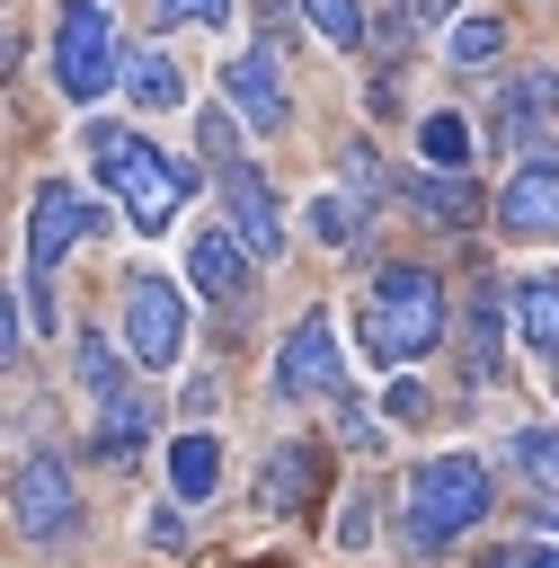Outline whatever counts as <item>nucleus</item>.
<instances>
[{
  "mask_svg": "<svg viewBox=\"0 0 559 568\" xmlns=\"http://www.w3.org/2000/svg\"><path fill=\"white\" fill-rule=\"evenodd\" d=\"M479 515H488V462H470V453H435V462L408 470V541H417V550L461 541Z\"/></svg>",
  "mask_w": 559,
  "mask_h": 568,
  "instance_id": "obj_2",
  "label": "nucleus"
},
{
  "mask_svg": "<svg viewBox=\"0 0 559 568\" xmlns=\"http://www.w3.org/2000/svg\"><path fill=\"white\" fill-rule=\"evenodd\" d=\"M515 470L524 479H541V488H559V426H515Z\"/></svg>",
  "mask_w": 559,
  "mask_h": 568,
  "instance_id": "obj_21",
  "label": "nucleus"
},
{
  "mask_svg": "<svg viewBox=\"0 0 559 568\" xmlns=\"http://www.w3.org/2000/svg\"><path fill=\"white\" fill-rule=\"evenodd\" d=\"M497 231H515V240L559 231V160H524V169L497 186Z\"/></svg>",
  "mask_w": 559,
  "mask_h": 568,
  "instance_id": "obj_13",
  "label": "nucleus"
},
{
  "mask_svg": "<svg viewBox=\"0 0 559 568\" xmlns=\"http://www.w3.org/2000/svg\"><path fill=\"white\" fill-rule=\"evenodd\" d=\"M169 488H177V506H204V497L222 488V444H213L204 426L169 435Z\"/></svg>",
  "mask_w": 559,
  "mask_h": 568,
  "instance_id": "obj_17",
  "label": "nucleus"
},
{
  "mask_svg": "<svg viewBox=\"0 0 559 568\" xmlns=\"http://www.w3.org/2000/svg\"><path fill=\"white\" fill-rule=\"evenodd\" d=\"M355 328H364V355L399 373L444 337V284L426 266H382L364 284V302H355Z\"/></svg>",
  "mask_w": 559,
  "mask_h": 568,
  "instance_id": "obj_1",
  "label": "nucleus"
},
{
  "mask_svg": "<svg viewBox=\"0 0 559 568\" xmlns=\"http://www.w3.org/2000/svg\"><path fill=\"white\" fill-rule=\"evenodd\" d=\"M524 568H559V541L550 550H524Z\"/></svg>",
  "mask_w": 559,
  "mask_h": 568,
  "instance_id": "obj_33",
  "label": "nucleus"
},
{
  "mask_svg": "<svg viewBox=\"0 0 559 568\" xmlns=\"http://www.w3.org/2000/svg\"><path fill=\"white\" fill-rule=\"evenodd\" d=\"M222 98H231V115L248 124V133H284V71H275V53L257 44V53H240L231 71H222Z\"/></svg>",
  "mask_w": 559,
  "mask_h": 568,
  "instance_id": "obj_12",
  "label": "nucleus"
},
{
  "mask_svg": "<svg viewBox=\"0 0 559 568\" xmlns=\"http://www.w3.org/2000/svg\"><path fill=\"white\" fill-rule=\"evenodd\" d=\"M417 9H426V18H453V9H461V0H417Z\"/></svg>",
  "mask_w": 559,
  "mask_h": 568,
  "instance_id": "obj_34",
  "label": "nucleus"
},
{
  "mask_svg": "<svg viewBox=\"0 0 559 568\" xmlns=\"http://www.w3.org/2000/svg\"><path fill=\"white\" fill-rule=\"evenodd\" d=\"M124 346H133V364H177L186 355V293L169 284V275H124Z\"/></svg>",
  "mask_w": 559,
  "mask_h": 568,
  "instance_id": "obj_5",
  "label": "nucleus"
},
{
  "mask_svg": "<svg viewBox=\"0 0 559 568\" xmlns=\"http://www.w3.org/2000/svg\"><path fill=\"white\" fill-rule=\"evenodd\" d=\"M115 80L133 89V106H151V115H169V106H186V71L160 53V44H115Z\"/></svg>",
  "mask_w": 559,
  "mask_h": 568,
  "instance_id": "obj_16",
  "label": "nucleus"
},
{
  "mask_svg": "<svg viewBox=\"0 0 559 568\" xmlns=\"http://www.w3.org/2000/svg\"><path fill=\"white\" fill-rule=\"evenodd\" d=\"M9 515H18V532H27V541H62V532H71V515H80L71 470H62L53 453L9 462Z\"/></svg>",
  "mask_w": 559,
  "mask_h": 568,
  "instance_id": "obj_8",
  "label": "nucleus"
},
{
  "mask_svg": "<svg viewBox=\"0 0 559 568\" xmlns=\"http://www.w3.org/2000/svg\"><path fill=\"white\" fill-rule=\"evenodd\" d=\"M541 524H550V532H559V497H550V506H541Z\"/></svg>",
  "mask_w": 559,
  "mask_h": 568,
  "instance_id": "obj_35",
  "label": "nucleus"
},
{
  "mask_svg": "<svg viewBox=\"0 0 559 568\" xmlns=\"http://www.w3.org/2000/svg\"><path fill=\"white\" fill-rule=\"evenodd\" d=\"M213 178H222V231L248 248V266H257V257H275V248H284V213H275V195H266L257 160H213Z\"/></svg>",
  "mask_w": 559,
  "mask_h": 568,
  "instance_id": "obj_9",
  "label": "nucleus"
},
{
  "mask_svg": "<svg viewBox=\"0 0 559 568\" xmlns=\"http://www.w3.org/2000/svg\"><path fill=\"white\" fill-rule=\"evenodd\" d=\"M337 444H355V453H373V444H382V417H373L364 399H346V390H337Z\"/></svg>",
  "mask_w": 559,
  "mask_h": 568,
  "instance_id": "obj_25",
  "label": "nucleus"
},
{
  "mask_svg": "<svg viewBox=\"0 0 559 568\" xmlns=\"http://www.w3.org/2000/svg\"><path fill=\"white\" fill-rule=\"evenodd\" d=\"M186 284L222 311V302H248V248L231 240V231H204L195 248H186Z\"/></svg>",
  "mask_w": 559,
  "mask_h": 568,
  "instance_id": "obj_15",
  "label": "nucleus"
},
{
  "mask_svg": "<svg viewBox=\"0 0 559 568\" xmlns=\"http://www.w3.org/2000/svg\"><path fill=\"white\" fill-rule=\"evenodd\" d=\"M71 355H80V390L98 399V453H106V462H124V453L151 435V390L124 373V355H115L98 328H80V346H71Z\"/></svg>",
  "mask_w": 559,
  "mask_h": 568,
  "instance_id": "obj_3",
  "label": "nucleus"
},
{
  "mask_svg": "<svg viewBox=\"0 0 559 568\" xmlns=\"http://www.w3.org/2000/svg\"><path fill=\"white\" fill-rule=\"evenodd\" d=\"M346 390V355H337V320L302 311L284 355H275V399H337Z\"/></svg>",
  "mask_w": 559,
  "mask_h": 568,
  "instance_id": "obj_7",
  "label": "nucleus"
},
{
  "mask_svg": "<svg viewBox=\"0 0 559 568\" xmlns=\"http://www.w3.org/2000/svg\"><path fill=\"white\" fill-rule=\"evenodd\" d=\"M479 568H524V550H488V559H479Z\"/></svg>",
  "mask_w": 559,
  "mask_h": 568,
  "instance_id": "obj_32",
  "label": "nucleus"
},
{
  "mask_svg": "<svg viewBox=\"0 0 559 568\" xmlns=\"http://www.w3.org/2000/svg\"><path fill=\"white\" fill-rule=\"evenodd\" d=\"M142 541H151V550H186V524H177V515H151Z\"/></svg>",
  "mask_w": 559,
  "mask_h": 568,
  "instance_id": "obj_31",
  "label": "nucleus"
},
{
  "mask_svg": "<svg viewBox=\"0 0 559 568\" xmlns=\"http://www.w3.org/2000/svg\"><path fill=\"white\" fill-rule=\"evenodd\" d=\"M89 231H98V204H89L71 178H44V186H35V213H27V266H35V275H53V266H62V248H71V240H89Z\"/></svg>",
  "mask_w": 559,
  "mask_h": 568,
  "instance_id": "obj_10",
  "label": "nucleus"
},
{
  "mask_svg": "<svg viewBox=\"0 0 559 568\" xmlns=\"http://www.w3.org/2000/svg\"><path fill=\"white\" fill-rule=\"evenodd\" d=\"M550 115H559V71H524L497 89V142L550 160Z\"/></svg>",
  "mask_w": 559,
  "mask_h": 568,
  "instance_id": "obj_11",
  "label": "nucleus"
},
{
  "mask_svg": "<svg viewBox=\"0 0 559 568\" xmlns=\"http://www.w3.org/2000/svg\"><path fill=\"white\" fill-rule=\"evenodd\" d=\"M53 89L71 106L115 89V18H106V0H62V18H53Z\"/></svg>",
  "mask_w": 559,
  "mask_h": 568,
  "instance_id": "obj_4",
  "label": "nucleus"
},
{
  "mask_svg": "<svg viewBox=\"0 0 559 568\" xmlns=\"http://www.w3.org/2000/svg\"><path fill=\"white\" fill-rule=\"evenodd\" d=\"M382 408H390V417H426V390H417V382H408V373H399V382H390V399H382Z\"/></svg>",
  "mask_w": 559,
  "mask_h": 568,
  "instance_id": "obj_30",
  "label": "nucleus"
},
{
  "mask_svg": "<svg viewBox=\"0 0 559 568\" xmlns=\"http://www.w3.org/2000/svg\"><path fill=\"white\" fill-rule=\"evenodd\" d=\"M115 195H124V222L133 231H169L186 213V195H195V169L169 160V151H151V142H133V160L115 169Z\"/></svg>",
  "mask_w": 559,
  "mask_h": 568,
  "instance_id": "obj_6",
  "label": "nucleus"
},
{
  "mask_svg": "<svg viewBox=\"0 0 559 568\" xmlns=\"http://www.w3.org/2000/svg\"><path fill=\"white\" fill-rule=\"evenodd\" d=\"M151 18H160V27H169V18H204V27H222L231 0H151Z\"/></svg>",
  "mask_w": 559,
  "mask_h": 568,
  "instance_id": "obj_28",
  "label": "nucleus"
},
{
  "mask_svg": "<svg viewBox=\"0 0 559 568\" xmlns=\"http://www.w3.org/2000/svg\"><path fill=\"white\" fill-rule=\"evenodd\" d=\"M515 328H524V346L532 355H559V275L550 266H532V275H515Z\"/></svg>",
  "mask_w": 559,
  "mask_h": 568,
  "instance_id": "obj_18",
  "label": "nucleus"
},
{
  "mask_svg": "<svg viewBox=\"0 0 559 568\" xmlns=\"http://www.w3.org/2000/svg\"><path fill=\"white\" fill-rule=\"evenodd\" d=\"M506 53V18H453V62H497Z\"/></svg>",
  "mask_w": 559,
  "mask_h": 568,
  "instance_id": "obj_23",
  "label": "nucleus"
},
{
  "mask_svg": "<svg viewBox=\"0 0 559 568\" xmlns=\"http://www.w3.org/2000/svg\"><path fill=\"white\" fill-rule=\"evenodd\" d=\"M417 160H426V169H453V178H461V160H470V124H461L453 106H435V115L417 124Z\"/></svg>",
  "mask_w": 559,
  "mask_h": 568,
  "instance_id": "obj_20",
  "label": "nucleus"
},
{
  "mask_svg": "<svg viewBox=\"0 0 559 568\" xmlns=\"http://www.w3.org/2000/svg\"><path fill=\"white\" fill-rule=\"evenodd\" d=\"M18 346H27V311H18V293L0 284V364H9Z\"/></svg>",
  "mask_w": 559,
  "mask_h": 568,
  "instance_id": "obj_29",
  "label": "nucleus"
},
{
  "mask_svg": "<svg viewBox=\"0 0 559 568\" xmlns=\"http://www.w3.org/2000/svg\"><path fill=\"white\" fill-rule=\"evenodd\" d=\"M302 9H311V27H319L337 53H355V44H364V0H302Z\"/></svg>",
  "mask_w": 559,
  "mask_h": 568,
  "instance_id": "obj_22",
  "label": "nucleus"
},
{
  "mask_svg": "<svg viewBox=\"0 0 559 568\" xmlns=\"http://www.w3.org/2000/svg\"><path fill=\"white\" fill-rule=\"evenodd\" d=\"M373 541V497H346V515H337V550H364Z\"/></svg>",
  "mask_w": 559,
  "mask_h": 568,
  "instance_id": "obj_27",
  "label": "nucleus"
},
{
  "mask_svg": "<svg viewBox=\"0 0 559 568\" xmlns=\"http://www.w3.org/2000/svg\"><path fill=\"white\" fill-rule=\"evenodd\" d=\"M311 231H319L328 248H346V240H355V213H346V195H319V204H311Z\"/></svg>",
  "mask_w": 559,
  "mask_h": 568,
  "instance_id": "obj_26",
  "label": "nucleus"
},
{
  "mask_svg": "<svg viewBox=\"0 0 559 568\" xmlns=\"http://www.w3.org/2000/svg\"><path fill=\"white\" fill-rule=\"evenodd\" d=\"M319 497V444L302 435V444H275L266 453V470H257V515H302Z\"/></svg>",
  "mask_w": 559,
  "mask_h": 568,
  "instance_id": "obj_14",
  "label": "nucleus"
},
{
  "mask_svg": "<svg viewBox=\"0 0 559 568\" xmlns=\"http://www.w3.org/2000/svg\"><path fill=\"white\" fill-rule=\"evenodd\" d=\"M133 142H142V133H133V124H89V169H98V178H106V186H115V169H124V160H133Z\"/></svg>",
  "mask_w": 559,
  "mask_h": 568,
  "instance_id": "obj_24",
  "label": "nucleus"
},
{
  "mask_svg": "<svg viewBox=\"0 0 559 568\" xmlns=\"http://www.w3.org/2000/svg\"><path fill=\"white\" fill-rule=\"evenodd\" d=\"M399 195H408V204H417L426 222H444V231H461V222H479V195H470V186H461L453 169H426V178H408Z\"/></svg>",
  "mask_w": 559,
  "mask_h": 568,
  "instance_id": "obj_19",
  "label": "nucleus"
}]
</instances>
